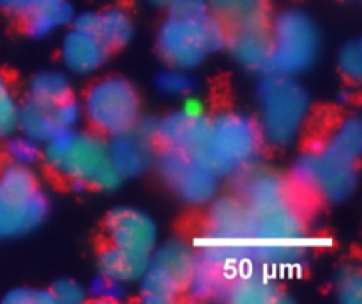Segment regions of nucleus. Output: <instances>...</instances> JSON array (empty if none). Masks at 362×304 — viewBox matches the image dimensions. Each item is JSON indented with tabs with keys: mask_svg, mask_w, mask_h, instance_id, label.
Masks as SVG:
<instances>
[{
	"mask_svg": "<svg viewBox=\"0 0 362 304\" xmlns=\"http://www.w3.org/2000/svg\"><path fill=\"white\" fill-rule=\"evenodd\" d=\"M306 198L296 193L281 200L246 205V262L274 274L300 262L310 247Z\"/></svg>",
	"mask_w": 362,
	"mask_h": 304,
	"instance_id": "nucleus-1",
	"label": "nucleus"
},
{
	"mask_svg": "<svg viewBox=\"0 0 362 304\" xmlns=\"http://www.w3.org/2000/svg\"><path fill=\"white\" fill-rule=\"evenodd\" d=\"M361 148L362 126L359 119L350 117L324 144L297 158L290 172V182L306 200H346L357 186Z\"/></svg>",
	"mask_w": 362,
	"mask_h": 304,
	"instance_id": "nucleus-2",
	"label": "nucleus"
},
{
	"mask_svg": "<svg viewBox=\"0 0 362 304\" xmlns=\"http://www.w3.org/2000/svg\"><path fill=\"white\" fill-rule=\"evenodd\" d=\"M42 159L78 189L112 191L122 184L108 156L106 140L95 131H78L76 127L57 131L42 144Z\"/></svg>",
	"mask_w": 362,
	"mask_h": 304,
	"instance_id": "nucleus-3",
	"label": "nucleus"
},
{
	"mask_svg": "<svg viewBox=\"0 0 362 304\" xmlns=\"http://www.w3.org/2000/svg\"><path fill=\"white\" fill-rule=\"evenodd\" d=\"M264 144L260 126L255 119L237 112L209 117L207 129L197 154L216 175L230 177L255 165Z\"/></svg>",
	"mask_w": 362,
	"mask_h": 304,
	"instance_id": "nucleus-4",
	"label": "nucleus"
},
{
	"mask_svg": "<svg viewBox=\"0 0 362 304\" xmlns=\"http://www.w3.org/2000/svg\"><path fill=\"white\" fill-rule=\"evenodd\" d=\"M258 126L264 140L290 145L303 129L310 110V95L293 76L267 71L257 88Z\"/></svg>",
	"mask_w": 362,
	"mask_h": 304,
	"instance_id": "nucleus-5",
	"label": "nucleus"
},
{
	"mask_svg": "<svg viewBox=\"0 0 362 304\" xmlns=\"http://www.w3.org/2000/svg\"><path fill=\"white\" fill-rule=\"evenodd\" d=\"M228 28L214 14L202 18L168 16L158 32V49L170 67L189 71L226 48Z\"/></svg>",
	"mask_w": 362,
	"mask_h": 304,
	"instance_id": "nucleus-6",
	"label": "nucleus"
},
{
	"mask_svg": "<svg viewBox=\"0 0 362 304\" xmlns=\"http://www.w3.org/2000/svg\"><path fill=\"white\" fill-rule=\"evenodd\" d=\"M49 212L48 194L32 166L7 163L0 170V239L30 233Z\"/></svg>",
	"mask_w": 362,
	"mask_h": 304,
	"instance_id": "nucleus-7",
	"label": "nucleus"
},
{
	"mask_svg": "<svg viewBox=\"0 0 362 304\" xmlns=\"http://www.w3.org/2000/svg\"><path fill=\"white\" fill-rule=\"evenodd\" d=\"M271 60L269 71L296 74L310 69L320 52V32L317 23L299 9H285L269 21Z\"/></svg>",
	"mask_w": 362,
	"mask_h": 304,
	"instance_id": "nucleus-8",
	"label": "nucleus"
},
{
	"mask_svg": "<svg viewBox=\"0 0 362 304\" xmlns=\"http://www.w3.org/2000/svg\"><path fill=\"white\" fill-rule=\"evenodd\" d=\"M81 108L95 133L113 136L140 120V95L126 78L106 76L90 85Z\"/></svg>",
	"mask_w": 362,
	"mask_h": 304,
	"instance_id": "nucleus-9",
	"label": "nucleus"
},
{
	"mask_svg": "<svg viewBox=\"0 0 362 304\" xmlns=\"http://www.w3.org/2000/svg\"><path fill=\"white\" fill-rule=\"evenodd\" d=\"M197 258L193 247L182 240H172L152 251L147 269L138 279L141 300L166 304L179 299L180 293L187 292Z\"/></svg>",
	"mask_w": 362,
	"mask_h": 304,
	"instance_id": "nucleus-10",
	"label": "nucleus"
},
{
	"mask_svg": "<svg viewBox=\"0 0 362 304\" xmlns=\"http://www.w3.org/2000/svg\"><path fill=\"white\" fill-rule=\"evenodd\" d=\"M154 165L166 186L186 204L200 207L218 194L219 175L193 152L159 148Z\"/></svg>",
	"mask_w": 362,
	"mask_h": 304,
	"instance_id": "nucleus-11",
	"label": "nucleus"
},
{
	"mask_svg": "<svg viewBox=\"0 0 362 304\" xmlns=\"http://www.w3.org/2000/svg\"><path fill=\"white\" fill-rule=\"evenodd\" d=\"M106 145L112 165L122 179L141 175L154 165L158 156L154 124H145L144 120H138L133 127L122 133L108 136Z\"/></svg>",
	"mask_w": 362,
	"mask_h": 304,
	"instance_id": "nucleus-12",
	"label": "nucleus"
},
{
	"mask_svg": "<svg viewBox=\"0 0 362 304\" xmlns=\"http://www.w3.org/2000/svg\"><path fill=\"white\" fill-rule=\"evenodd\" d=\"M108 244L133 253L151 257L158 244V226L154 219L134 207H115L105 221Z\"/></svg>",
	"mask_w": 362,
	"mask_h": 304,
	"instance_id": "nucleus-13",
	"label": "nucleus"
},
{
	"mask_svg": "<svg viewBox=\"0 0 362 304\" xmlns=\"http://www.w3.org/2000/svg\"><path fill=\"white\" fill-rule=\"evenodd\" d=\"M209 117L198 105H186L154 122V138L159 148L194 152L204 140Z\"/></svg>",
	"mask_w": 362,
	"mask_h": 304,
	"instance_id": "nucleus-14",
	"label": "nucleus"
},
{
	"mask_svg": "<svg viewBox=\"0 0 362 304\" xmlns=\"http://www.w3.org/2000/svg\"><path fill=\"white\" fill-rule=\"evenodd\" d=\"M223 300L235 304L279 303L281 290L272 272L258 267H244L237 271L228 283Z\"/></svg>",
	"mask_w": 362,
	"mask_h": 304,
	"instance_id": "nucleus-15",
	"label": "nucleus"
},
{
	"mask_svg": "<svg viewBox=\"0 0 362 304\" xmlns=\"http://www.w3.org/2000/svg\"><path fill=\"white\" fill-rule=\"evenodd\" d=\"M112 49L92 32L71 28L62 41V60L74 74H92L108 60Z\"/></svg>",
	"mask_w": 362,
	"mask_h": 304,
	"instance_id": "nucleus-16",
	"label": "nucleus"
},
{
	"mask_svg": "<svg viewBox=\"0 0 362 304\" xmlns=\"http://www.w3.org/2000/svg\"><path fill=\"white\" fill-rule=\"evenodd\" d=\"M226 48L239 66L257 73H267L271 60V32L267 27L228 30Z\"/></svg>",
	"mask_w": 362,
	"mask_h": 304,
	"instance_id": "nucleus-17",
	"label": "nucleus"
},
{
	"mask_svg": "<svg viewBox=\"0 0 362 304\" xmlns=\"http://www.w3.org/2000/svg\"><path fill=\"white\" fill-rule=\"evenodd\" d=\"M214 14L228 30L250 27H267L271 21L269 0H207Z\"/></svg>",
	"mask_w": 362,
	"mask_h": 304,
	"instance_id": "nucleus-18",
	"label": "nucleus"
},
{
	"mask_svg": "<svg viewBox=\"0 0 362 304\" xmlns=\"http://www.w3.org/2000/svg\"><path fill=\"white\" fill-rule=\"evenodd\" d=\"M73 18L74 11L69 0H39L23 18L25 30L30 37L42 39L71 25Z\"/></svg>",
	"mask_w": 362,
	"mask_h": 304,
	"instance_id": "nucleus-19",
	"label": "nucleus"
},
{
	"mask_svg": "<svg viewBox=\"0 0 362 304\" xmlns=\"http://www.w3.org/2000/svg\"><path fill=\"white\" fill-rule=\"evenodd\" d=\"M148 258L145 255L133 253V251L122 250L119 246L108 244L105 250L99 253L98 265L99 274L106 276L110 279H115L119 283H133L138 281L147 269Z\"/></svg>",
	"mask_w": 362,
	"mask_h": 304,
	"instance_id": "nucleus-20",
	"label": "nucleus"
},
{
	"mask_svg": "<svg viewBox=\"0 0 362 304\" xmlns=\"http://www.w3.org/2000/svg\"><path fill=\"white\" fill-rule=\"evenodd\" d=\"M18 129L21 131V134L39 144H45L57 131H60L57 126L53 106L41 105L28 98L18 108Z\"/></svg>",
	"mask_w": 362,
	"mask_h": 304,
	"instance_id": "nucleus-21",
	"label": "nucleus"
},
{
	"mask_svg": "<svg viewBox=\"0 0 362 304\" xmlns=\"http://www.w3.org/2000/svg\"><path fill=\"white\" fill-rule=\"evenodd\" d=\"M95 35L110 49L122 48L131 41L134 34V25L129 13L122 7H108L95 13Z\"/></svg>",
	"mask_w": 362,
	"mask_h": 304,
	"instance_id": "nucleus-22",
	"label": "nucleus"
},
{
	"mask_svg": "<svg viewBox=\"0 0 362 304\" xmlns=\"http://www.w3.org/2000/svg\"><path fill=\"white\" fill-rule=\"evenodd\" d=\"M71 95H73V87L69 78L59 71H42L35 74L28 83L27 98L46 106H57Z\"/></svg>",
	"mask_w": 362,
	"mask_h": 304,
	"instance_id": "nucleus-23",
	"label": "nucleus"
},
{
	"mask_svg": "<svg viewBox=\"0 0 362 304\" xmlns=\"http://www.w3.org/2000/svg\"><path fill=\"white\" fill-rule=\"evenodd\" d=\"M18 103L13 87L0 73V140H7L18 131Z\"/></svg>",
	"mask_w": 362,
	"mask_h": 304,
	"instance_id": "nucleus-24",
	"label": "nucleus"
},
{
	"mask_svg": "<svg viewBox=\"0 0 362 304\" xmlns=\"http://www.w3.org/2000/svg\"><path fill=\"white\" fill-rule=\"evenodd\" d=\"M156 87H158V90L163 95H168V98H182V95H189L193 92L194 81L187 74V71L170 67V69L161 71L156 76Z\"/></svg>",
	"mask_w": 362,
	"mask_h": 304,
	"instance_id": "nucleus-25",
	"label": "nucleus"
},
{
	"mask_svg": "<svg viewBox=\"0 0 362 304\" xmlns=\"http://www.w3.org/2000/svg\"><path fill=\"white\" fill-rule=\"evenodd\" d=\"M6 152L9 163L25 166H32L35 161H39V158H42L41 144L25 134H11L7 138Z\"/></svg>",
	"mask_w": 362,
	"mask_h": 304,
	"instance_id": "nucleus-26",
	"label": "nucleus"
},
{
	"mask_svg": "<svg viewBox=\"0 0 362 304\" xmlns=\"http://www.w3.org/2000/svg\"><path fill=\"white\" fill-rule=\"evenodd\" d=\"M336 293L341 303L361 304L362 303V278L356 269H345L336 281Z\"/></svg>",
	"mask_w": 362,
	"mask_h": 304,
	"instance_id": "nucleus-27",
	"label": "nucleus"
},
{
	"mask_svg": "<svg viewBox=\"0 0 362 304\" xmlns=\"http://www.w3.org/2000/svg\"><path fill=\"white\" fill-rule=\"evenodd\" d=\"M339 71L343 73V76L349 78L352 81H359L362 76V46L361 41H352L349 45H345V48L341 49L338 59Z\"/></svg>",
	"mask_w": 362,
	"mask_h": 304,
	"instance_id": "nucleus-28",
	"label": "nucleus"
},
{
	"mask_svg": "<svg viewBox=\"0 0 362 304\" xmlns=\"http://www.w3.org/2000/svg\"><path fill=\"white\" fill-rule=\"evenodd\" d=\"M53 112H55V120L59 129H73L78 126V122L83 117V108H81V103L74 99V95L64 99L62 103H59L57 106H53Z\"/></svg>",
	"mask_w": 362,
	"mask_h": 304,
	"instance_id": "nucleus-29",
	"label": "nucleus"
},
{
	"mask_svg": "<svg viewBox=\"0 0 362 304\" xmlns=\"http://www.w3.org/2000/svg\"><path fill=\"white\" fill-rule=\"evenodd\" d=\"M52 292L53 300L55 303H66V304H74V303H81L85 299V290L80 283L73 281V279H59L55 285L49 288Z\"/></svg>",
	"mask_w": 362,
	"mask_h": 304,
	"instance_id": "nucleus-30",
	"label": "nucleus"
},
{
	"mask_svg": "<svg viewBox=\"0 0 362 304\" xmlns=\"http://www.w3.org/2000/svg\"><path fill=\"white\" fill-rule=\"evenodd\" d=\"M4 303L13 304H48L55 303L49 290L42 288H13L6 293Z\"/></svg>",
	"mask_w": 362,
	"mask_h": 304,
	"instance_id": "nucleus-31",
	"label": "nucleus"
},
{
	"mask_svg": "<svg viewBox=\"0 0 362 304\" xmlns=\"http://www.w3.org/2000/svg\"><path fill=\"white\" fill-rule=\"evenodd\" d=\"M166 9L173 18H202L211 13L207 0H172Z\"/></svg>",
	"mask_w": 362,
	"mask_h": 304,
	"instance_id": "nucleus-32",
	"label": "nucleus"
},
{
	"mask_svg": "<svg viewBox=\"0 0 362 304\" xmlns=\"http://www.w3.org/2000/svg\"><path fill=\"white\" fill-rule=\"evenodd\" d=\"M90 293L94 297L105 300H113L120 299L124 296V283L115 281V279H110L106 276L99 274L95 276V279L90 285Z\"/></svg>",
	"mask_w": 362,
	"mask_h": 304,
	"instance_id": "nucleus-33",
	"label": "nucleus"
},
{
	"mask_svg": "<svg viewBox=\"0 0 362 304\" xmlns=\"http://www.w3.org/2000/svg\"><path fill=\"white\" fill-rule=\"evenodd\" d=\"M39 0H0V9L11 16L25 18Z\"/></svg>",
	"mask_w": 362,
	"mask_h": 304,
	"instance_id": "nucleus-34",
	"label": "nucleus"
},
{
	"mask_svg": "<svg viewBox=\"0 0 362 304\" xmlns=\"http://www.w3.org/2000/svg\"><path fill=\"white\" fill-rule=\"evenodd\" d=\"M152 4H154V6H161V7H166L168 6L170 2H172V0H151Z\"/></svg>",
	"mask_w": 362,
	"mask_h": 304,
	"instance_id": "nucleus-35",
	"label": "nucleus"
}]
</instances>
